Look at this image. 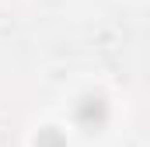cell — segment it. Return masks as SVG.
<instances>
[{"mask_svg": "<svg viewBox=\"0 0 150 147\" xmlns=\"http://www.w3.org/2000/svg\"><path fill=\"white\" fill-rule=\"evenodd\" d=\"M74 116H77V123H80L84 130H101V126L108 123V105H105L101 95H87V98L77 102Z\"/></svg>", "mask_w": 150, "mask_h": 147, "instance_id": "6da1fadb", "label": "cell"}, {"mask_svg": "<svg viewBox=\"0 0 150 147\" xmlns=\"http://www.w3.org/2000/svg\"><path fill=\"white\" fill-rule=\"evenodd\" d=\"M35 147H67V140H63V133L56 126H45V130H38Z\"/></svg>", "mask_w": 150, "mask_h": 147, "instance_id": "7a4b0ae2", "label": "cell"}]
</instances>
